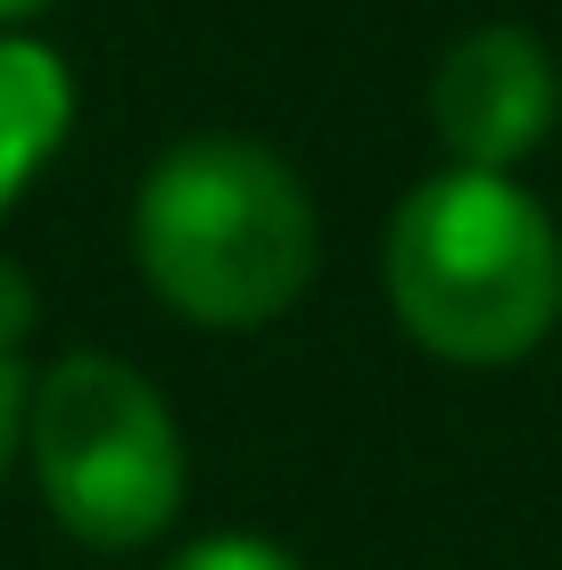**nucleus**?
<instances>
[{
    "instance_id": "f03ea898",
    "label": "nucleus",
    "mask_w": 562,
    "mask_h": 570,
    "mask_svg": "<svg viewBox=\"0 0 562 570\" xmlns=\"http://www.w3.org/2000/svg\"><path fill=\"white\" fill-rule=\"evenodd\" d=\"M390 306L431 356L513 364L562 323V232L513 174H431L390 224Z\"/></svg>"
},
{
    "instance_id": "6e6552de",
    "label": "nucleus",
    "mask_w": 562,
    "mask_h": 570,
    "mask_svg": "<svg viewBox=\"0 0 562 570\" xmlns=\"http://www.w3.org/2000/svg\"><path fill=\"white\" fill-rule=\"evenodd\" d=\"M26 340H33V282L0 257V356H17Z\"/></svg>"
},
{
    "instance_id": "1a4fd4ad",
    "label": "nucleus",
    "mask_w": 562,
    "mask_h": 570,
    "mask_svg": "<svg viewBox=\"0 0 562 570\" xmlns=\"http://www.w3.org/2000/svg\"><path fill=\"white\" fill-rule=\"evenodd\" d=\"M50 0H0V26H26V17H42Z\"/></svg>"
},
{
    "instance_id": "f257e3e1",
    "label": "nucleus",
    "mask_w": 562,
    "mask_h": 570,
    "mask_svg": "<svg viewBox=\"0 0 562 570\" xmlns=\"http://www.w3.org/2000/svg\"><path fill=\"white\" fill-rule=\"evenodd\" d=\"M132 257L199 331H257L315 282V207L274 149L207 132L149 166L132 199Z\"/></svg>"
},
{
    "instance_id": "39448f33",
    "label": "nucleus",
    "mask_w": 562,
    "mask_h": 570,
    "mask_svg": "<svg viewBox=\"0 0 562 570\" xmlns=\"http://www.w3.org/2000/svg\"><path fill=\"white\" fill-rule=\"evenodd\" d=\"M67 116H75L67 67L26 33H0V215L26 199V183L58 157Z\"/></svg>"
},
{
    "instance_id": "423d86ee",
    "label": "nucleus",
    "mask_w": 562,
    "mask_h": 570,
    "mask_svg": "<svg viewBox=\"0 0 562 570\" xmlns=\"http://www.w3.org/2000/svg\"><path fill=\"white\" fill-rule=\"evenodd\" d=\"M166 570H298L282 554V546H265V538H199V546H183Z\"/></svg>"
},
{
    "instance_id": "0eeeda50",
    "label": "nucleus",
    "mask_w": 562,
    "mask_h": 570,
    "mask_svg": "<svg viewBox=\"0 0 562 570\" xmlns=\"http://www.w3.org/2000/svg\"><path fill=\"white\" fill-rule=\"evenodd\" d=\"M26 405H33V381L17 356H0V480H9L17 446H26Z\"/></svg>"
},
{
    "instance_id": "20e7f679",
    "label": "nucleus",
    "mask_w": 562,
    "mask_h": 570,
    "mask_svg": "<svg viewBox=\"0 0 562 570\" xmlns=\"http://www.w3.org/2000/svg\"><path fill=\"white\" fill-rule=\"evenodd\" d=\"M554 116H562V75L546 42L521 26L463 33L431 75V132L463 174H513L554 132Z\"/></svg>"
},
{
    "instance_id": "7ed1b4c3",
    "label": "nucleus",
    "mask_w": 562,
    "mask_h": 570,
    "mask_svg": "<svg viewBox=\"0 0 562 570\" xmlns=\"http://www.w3.org/2000/svg\"><path fill=\"white\" fill-rule=\"evenodd\" d=\"M26 463L58 529L100 554L166 538L183 513V430L125 356H58L33 381Z\"/></svg>"
}]
</instances>
